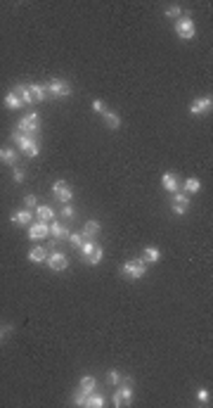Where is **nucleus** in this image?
I'll return each instance as SVG.
<instances>
[{"mask_svg":"<svg viewBox=\"0 0 213 408\" xmlns=\"http://www.w3.org/2000/svg\"><path fill=\"white\" fill-rule=\"evenodd\" d=\"M12 140L19 148V152H24L26 157H38L40 154V145L36 140V135H26V133H19V130H12Z\"/></svg>","mask_w":213,"mask_h":408,"instance_id":"obj_1","label":"nucleus"},{"mask_svg":"<svg viewBox=\"0 0 213 408\" xmlns=\"http://www.w3.org/2000/svg\"><path fill=\"white\" fill-rule=\"evenodd\" d=\"M147 273V263L142 259H128L121 263V276L128 280H140Z\"/></svg>","mask_w":213,"mask_h":408,"instance_id":"obj_2","label":"nucleus"},{"mask_svg":"<svg viewBox=\"0 0 213 408\" xmlns=\"http://www.w3.org/2000/svg\"><path fill=\"white\" fill-rule=\"evenodd\" d=\"M133 380L130 377H124L119 385H116V391H114V406H125V404H130L133 401Z\"/></svg>","mask_w":213,"mask_h":408,"instance_id":"obj_3","label":"nucleus"},{"mask_svg":"<svg viewBox=\"0 0 213 408\" xmlns=\"http://www.w3.org/2000/svg\"><path fill=\"white\" fill-rule=\"evenodd\" d=\"M17 130L19 133H26V135H38L40 133V116H38V111H31V114L21 116L17 124Z\"/></svg>","mask_w":213,"mask_h":408,"instance_id":"obj_4","label":"nucleus"},{"mask_svg":"<svg viewBox=\"0 0 213 408\" xmlns=\"http://www.w3.org/2000/svg\"><path fill=\"white\" fill-rule=\"evenodd\" d=\"M176 34L180 40H192L196 36V26L192 17H180L176 21Z\"/></svg>","mask_w":213,"mask_h":408,"instance_id":"obj_5","label":"nucleus"},{"mask_svg":"<svg viewBox=\"0 0 213 408\" xmlns=\"http://www.w3.org/2000/svg\"><path fill=\"white\" fill-rule=\"evenodd\" d=\"M45 91L48 95H53L57 100H62V97H69L73 91H71V83L69 81H64V78H53L48 86H45Z\"/></svg>","mask_w":213,"mask_h":408,"instance_id":"obj_6","label":"nucleus"},{"mask_svg":"<svg viewBox=\"0 0 213 408\" xmlns=\"http://www.w3.org/2000/svg\"><path fill=\"white\" fill-rule=\"evenodd\" d=\"M53 192L62 204H71V200H73V190L69 187L67 181H57V183L53 185Z\"/></svg>","mask_w":213,"mask_h":408,"instance_id":"obj_7","label":"nucleus"},{"mask_svg":"<svg viewBox=\"0 0 213 408\" xmlns=\"http://www.w3.org/2000/svg\"><path fill=\"white\" fill-rule=\"evenodd\" d=\"M48 268L50 271H64L67 266H69V259H67V254H62V252H53V254H48Z\"/></svg>","mask_w":213,"mask_h":408,"instance_id":"obj_8","label":"nucleus"},{"mask_svg":"<svg viewBox=\"0 0 213 408\" xmlns=\"http://www.w3.org/2000/svg\"><path fill=\"white\" fill-rule=\"evenodd\" d=\"M50 235V223H43V221H36L29 225V238L31 240H43Z\"/></svg>","mask_w":213,"mask_h":408,"instance_id":"obj_9","label":"nucleus"},{"mask_svg":"<svg viewBox=\"0 0 213 408\" xmlns=\"http://www.w3.org/2000/svg\"><path fill=\"white\" fill-rule=\"evenodd\" d=\"M211 107H213V100H211V95H206V97H199V100H195V102H192L190 114L199 116V114H206V111H211Z\"/></svg>","mask_w":213,"mask_h":408,"instance_id":"obj_10","label":"nucleus"},{"mask_svg":"<svg viewBox=\"0 0 213 408\" xmlns=\"http://www.w3.org/2000/svg\"><path fill=\"white\" fill-rule=\"evenodd\" d=\"M95 389H97V380H95L92 375H83V377H81V382H78V391L88 399Z\"/></svg>","mask_w":213,"mask_h":408,"instance_id":"obj_11","label":"nucleus"},{"mask_svg":"<svg viewBox=\"0 0 213 408\" xmlns=\"http://www.w3.org/2000/svg\"><path fill=\"white\" fill-rule=\"evenodd\" d=\"M161 187H163L166 192H178V190H180V181H178L176 173H163V176H161Z\"/></svg>","mask_w":213,"mask_h":408,"instance_id":"obj_12","label":"nucleus"},{"mask_svg":"<svg viewBox=\"0 0 213 408\" xmlns=\"http://www.w3.org/2000/svg\"><path fill=\"white\" fill-rule=\"evenodd\" d=\"M36 219L43 221V223H53L54 221L53 206H48V204H38V206H36Z\"/></svg>","mask_w":213,"mask_h":408,"instance_id":"obj_13","label":"nucleus"},{"mask_svg":"<svg viewBox=\"0 0 213 408\" xmlns=\"http://www.w3.org/2000/svg\"><path fill=\"white\" fill-rule=\"evenodd\" d=\"M10 221H12V225H19V228H21V225H31L34 216H31L29 209H21V211H15V214H12Z\"/></svg>","mask_w":213,"mask_h":408,"instance_id":"obj_14","label":"nucleus"},{"mask_svg":"<svg viewBox=\"0 0 213 408\" xmlns=\"http://www.w3.org/2000/svg\"><path fill=\"white\" fill-rule=\"evenodd\" d=\"M50 235H53L54 240H67V238H69V228H67L64 223L53 221L50 223Z\"/></svg>","mask_w":213,"mask_h":408,"instance_id":"obj_15","label":"nucleus"},{"mask_svg":"<svg viewBox=\"0 0 213 408\" xmlns=\"http://www.w3.org/2000/svg\"><path fill=\"white\" fill-rule=\"evenodd\" d=\"M0 162H5L7 167L17 164V149L15 148H0Z\"/></svg>","mask_w":213,"mask_h":408,"instance_id":"obj_16","label":"nucleus"},{"mask_svg":"<svg viewBox=\"0 0 213 408\" xmlns=\"http://www.w3.org/2000/svg\"><path fill=\"white\" fill-rule=\"evenodd\" d=\"M102 116H105L106 129H111V130H119V129H121V116H119L116 111H109V110H106Z\"/></svg>","mask_w":213,"mask_h":408,"instance_id":"obj_17","label":"nucleus"},{"mask_svg":"<svg viewBox=\"0 0 213 408\" xmlns=\"http://www.w3.org/2000/svg\"><path fill=\"white\" fill-rule=\"evenodd\" d=\"M142 261H144V263H159L161 252L157 249V247H147V249L142 252Z\"/></svg>","mask_w":213,"mask_h":408,"instance_id":"obj_18","label":"nucleus"},{"mask_svg":"<svg viewBox=\"0 0 213 408\" xmlns=\"http://www.w3.org/2000/svg\"><path fill=\"white\" fill-rule=\"evenodd\" d=\"M29 91H31V97H34V102H43V100L48 97V91H45V86H40V83H31V86H29Z\"/></svg>","mask_w":213,"mask_h":408,"instance_id":"obj_19","label":"nucleus"},{"mask_svg":"<svg viewBox=\"0 0 213 408\" xmlns=\"http://www.w3.org/2000/svg\"><path fill=\"white\" fill-rule=\"evenodd\" d=\"M21 105H24V102H21V97H19L15 91H10V93L5 95V107H7V110H21Z\"/></svg>","mask_w":213,"mask_h":408,"instance_id":"obj_20","label":"nucleus"},{"mask_svg":"<svg viewBox=\"0 0 213 408\" xmlns=\"http://www.w3.org/2000/svg\"><path fill=\"white\" fill-rule=\"evenodd\" d=\"M45 259H48V252H45L43 247H34V249L29 252V261H31V263H45Z\"/></svg>","mask_w":213,"mask_h":408,"instance_id":"obj_21","label":"nucleus"},{"mask_svg":"<svg viewBox=\"0 0 213 408\" xmlns=\"http://www.w3.org/2000/svg\"><path fill=\"white\" fill-rule=\"evenodd\" d=\"M100 233V223L97 221H88L86 223V228H83V238L86 240H95V235Z\"/></svg>","mask_w":213,"mask_h":408,"instance_id":"obj_22","label":"nucleus"},{"mask_svg":"<svg viewBox=\"0 0 213 408\" xmlns=\"http://www.w3.org/2000/svg\"><path fill=\"white\" fill-rule=\"evenodd\" d=\"M15 93L21 97V102H24V105H34V97H31L29 86H24V83H21V86H17V88H15Z\"/></svg>","mask_w":213,"mask_h":408,"instance_id":"obj_23","label":"nucleus"},{"mask_svg":"<svg viewBox=\"0 0 213 408\" xmlns=\"http://www.w3.org/2000/svg\"><path fill=\"white\" fill-rule=\"evenodd\" d=\"M105 404H106L105 396H102V394H95V391H92L88 399H86V406H88V408H102Z\"/></svg>","mask_w":213,"mask_h":408,"instance_id":"obj_24","label":"nucleus"},{"mask_svg":"<svg viewBox=\"0 0 213 408\" xmlns=\"http://www.w3.org/2000/svg\"><path fill=\"white\" fill-rule=\"evenodd\" d=\"M182 187H185V192H187V195H195V192L201 190V181H199V178H187Z\"/></svg>","mask_w":213,"mask_h":408,"instance_id":"obj_25","label":"nucleus"},{"mask_svg":"<svg viewBox=\"0 0 213 408\" xmlns=\"http://www.w3.org/2000/svg\"><path fill=\"white\" fill-rule=\"evenodd\" d=\"M102 257H105V249H102L100 244H95V252H92L88 259H86V263H90V266H97V263L102 261Z\"/></svg>","mask_w":213,"mask_h":408,"instance_id":"obj_26","label":"nucleus"},{"mask_svg":"<svg viewBox=\"0 0 213 408\" xmlns=\"http://www.w3.org/2000/svg\"><path fill=\"white\" fill-rule=\"evenodd\" d=\"M78 252H81V257H83V261H86L90 254L95 252V240H83V244L78 247Z\"/></svg>","mask_w":213,"mask_h":408,"instance_id":"obj_27","label":"nucleus"},{"mask_svg":"<svg viewBox=\"0 0 213 408\" xmlns=\"http://www.w3.org/2000/svg\"><path fill=\"white\" fill-rule=\"evenodd\" d=\"M195 396H196V401H199V404H204V406H206V404H211V394H209V389H204V387H199Z\"/></svg>","mask_w":213,"mask_h":408,"instance_id":"obj_28","label":"nucleus"},{"mask_svg":"<svg viewBox=\"0 0 213 408\" xmlns=\"http://www.w3.org/2000/svg\"><path fill=\"white\" fill-rule=\"evenodd\" d=\"M121 380H124V375H121L119 371H109V372H106V382H109L111 387H116Z\"/></svg>","mask_w":213,"mask_h":408,"instance_id":"obj_29","label":"nucleus"},{"mask_svg":"<svg viewBox=\"0 0 213 408\" xmlns=\"http://www.w3.org/2000/svg\"><path fill=\"white\" fill-rule=\"evenodd\" d=\"M166 17L168 19H180L182 17V7H180V5H171V7H168V10H166Z\"/></svg>","mask_w":213,"mask_h":408,"instance_id":"obj_30","label":"nucleus"},{"mask_svg":"<svg viewBox=\"0 0 213 408\" xmlns=\"http://www.w3.org/2000/svg\"><path fill=\"white\" fill-rule=\"evenodd\" d=\"M173 204H185V206H190V195L187 192H173Z\"/></svg>","mask_w":213,"mask_h":408,"instance_id":"obj_31","label":"nucleus"},{"mask_svg":"<svg viewBox=\"0 0 213 408\" xmlns=\"http://www.w3.org/2000/svg\"><path fill=\"white\" fill-rule=\"evenodd\" d=\"M67 240H69L71 247H81L86 238H83V233H69V238H67Z\"/></svg>","mask_w":213,"mask_h":408,"instance_id":"obj_32","label":"nucleus"},{"mask_svg":"<svg viewBox=\"0 0 213 408\" xmlns=\"http://www.w3.org/2000/svg\"><path fill=\"white\" fill-rule=\"evenodd\" d=\"M73 216H76L73 206H71V204H64V206H62V219H64V221H71Z\"/></svg>","mask_w":213,"mask_h":408,"instance_id":"obj_33","label":"nucleus"},{"mask_svg":"<svg viewBox=\"0 0 213 408\" xmlns=\"http://www.w3.org/2000/svg\"><path fill=\"white\" fill-rule=\"evenodd\" d=\"M24 204H26V209H36V206H38V197H36V195H26V197H24Z\"/></svg>","mask_w":213,"mask_h":408,"instance_id":"obj_34","label":"nucleus"},{"mask_svg":"<svg viewBox=\"0 0 213 408\" xmlns=\"http://www.w3.org/2000/svg\"><path fill=\"white\" fill-rule=\"evenodd\" d=\"M92 110L97 111V114H105V111H106L105 100H92Z\"/></svg>","mask_w":213,"mask_h":408,"instance_id":"obj_35","label":"nucleus"},{"mask_svg":"<svg viewBox=\"0 0 213 408\" xmlns=\"http://www.w3.org/2000/svg\"><path fill=\"white\" fill-rule=\"evenodd\" d=\"M187 209H190V206H185V204H171V211H173V214H178V216H182Z\"/></svg>","mask_w":213,"mask_h":408,"instance_id":"obj_36","label":"nucleus"},{"mask_svg":"<svg viewBox=\"0 0 213 408\" xmlns=\"http://www.w3.org/2000/svg\"><path fill=\"white\" fill-rule=\"evenodd\" d=\"M12 178H15V183H21V181H24V171H21V168H15V171H12Z\"/></svg>","mask_w":213,"mask_h":408,"instance_id":"obj_37","label":"nucleus"},{"mask_svg":"<svg viewBox=\"0 0 213 408\" xmlns=\"http://www.w3.org/2000/svg\"><path fill=\"white\" fill-rule=\"evenodd\" d=\"M2 334H5V333H2V328H0V342H2Z\"/></svg>","mask_w":213,"mask_h":408,"instance_id":"obj_38","label":"nucleus"}]
</instances>
